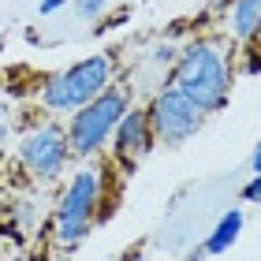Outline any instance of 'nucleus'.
<instances>
[{"label":"nucleus","mask_w":261,"mask_h":261,"mask_svg":"<svg viewBox=\"0 0 261 261\" xmlns=\"http://www.w3.org/2000/svg\"><path fill=\"white\" fill-rule=\"evenodd\" d=\"M168 82L175 90H183L205 116H213V112H220L224 105H228L231 64H228V56H224L220 45L194 41V45H187L183 53H175V64L168 71Z\"/></svg>","instance_id":"f257e3e1"},{"label":"nucleus","mask_w":261,"mask_h":261,"mask_svg":"<svg viewBox=\"0 0 261 261\" xmlns=\"http://www.w3.org/2000/svg\"><path fill=\"white\" fill-rule=\"evenodd\" d=\"M97 201H101V168H79L67 175L49 224V239L56 250L71 254L86 243V235L97 224Z\"/></svg>","instance_id":"f03ea898"},{"label":"nucleus","mask_w":261,"mask_h":261,"mask_svg":"<svg viewBox=\"0 0 261 261\" xmlns=\"http://www.w3.org/2000/svg\"><path fill=\"white\" fill-rule=\"evenodd\" d=\"M116 60L109 53H97V56H86V60L71 64L64 71H53L49 79L41 82V93H38V109L41 112H56V116H71L75 109H82L86 101H93L101 90H109L116 82Z\"/></svg>","instance_id":"7ed1b4c3"},{"label":"nucleus","mask_w":261,"mask_h":261,"mask_svg":"<svg viewBox=\"0 0 261 261\" xmlns=\"http://www.w3.org/2000/svg\"><path fill=\"white\" fill-rule=\"evenodd\" d=\"M127 109H130V90L123 86V82H112V86L101 90L93 101H86L82 109H75L71 120H67V127H64L71 157L90 161V157H97V153H105L116 123H120V116Z\"/></svg>","instance_id":"20e7f679"},{"label":"nucleus","mask_w":261,"mask_h":261,"mask_svg":"<svg viewBox=\"0 0 261 261\" xmlns=\"http://www.w3.org/2000/svg\"><path fill=\"white\" fill-rule=\"evenodd\" d=\"M15 161L34 183H56L71 164L67 130L60 123H49V120L27 123L15 142Z\"/></svg>","instance_id":"39448f33"},{"label":"nucleus","mask_w":261,"mask_h":261,"mask_svg":"<svg viewBox=\"0 0 261 261\" xmlns=\"http://www.w3.org/2000/svg\"><path fill=\"white\" fill-rule=\"evenodd\" d=\"M146 116H149L153 138H157L161 146H183V142L194 138L198 127L205 123V112H201L183 90H175L172 82L153 93V101L146 105Z\"/></svg>","instance_id":"423d86ee"},{"label":"nucleus","mask_w":261,"mask_h":261,"mask_svg":"<svg viewBox=\"0 0 261 261\" xmlns=\"http://www.w3.org/2000/svg\"><path fill=\"white\" fill-rule=\"evenodd\" d=\"M153 146H157V138H153V127H149L146 109H135V105H130V109L120 116L112 138H109V153H112L116 172H120L123 179H127V175H135L138 164L149 157Z\"/></svg>","instance_id":"0eeeda50"},{"label":"nucleus","mask_w":261,"mask_h":261,"mask_svg":"<svg viewBox=\"0 0 261 261\" xmlns=\"http://www.w3.org/2000/svg\"><path fill=\"white\" fill-rule=\"evenodd\" d=\"M239 231H243V213H239V209H228V213H224V217L217 220V228L209 231V239H205V254H224L228 246H235Z\"/></svg>","instance_id":"6e6552de"},{"label":"nucleus","mask_w":261,"mask_h":261,"mask_svg":"<svg viewBox=\"0 0 261 261\" xmlns=\"http://www.w3.org/2000/svg\"><path fill=\"white\" fill-rule=\"evenodd\" d=\"M257 27H261V0H235L231 4V30H235V38L250 41Z\"/></svg>","instance_id":"1a4fd4ad"},{"label":"nucleus","mask_w":261,"mask_h":261,"mask_svg":"<svg viewBox=\"0 0 261 261\" xmlns=\"http://www.w3.org/2000/svg\"><path fill=\"white\" fill-rule=\"evenodd\" d=\"M75 4H79V19H97L105 0H75Z\"/></svg>","instance_id":"9d476101"},{"label":"nucleus","mask_w":261,"mask_h":261,"mask_svg":"<svg viewBox=\"0 0 261 261\" xmlns=\"http://www.w3.org/2000/svg\"><path fill=\"white\" fill-rule=\"evenodd\" d=\"M243 198L246 201H261V172H254V179L243 187Z\"/></svg>","instance_id":"9b49d317"},{"label":"nucleus","mask_w":261,"mask_h":261,"mask_svg":"<svg viewBox=\"0 0 261 261\" xmlns=\"http://www.w3.org/2000/svg\"><path fill=\"white\" fill-rule=\"evenodd\" d=\"M8 138H11V120H8V109L0 105V146H4Z\"/></svg>","instance_id":"f8f14e48"},{"label":"nucleus","mask_w":261,"mask_h":261,"mask_svg":"<svg viewBox=\"0 0 261 261\" xmlns=\"http://www.w3.org/2000/svg\"><path fill=\"white\" fill-rule=\"evenodd\" d=\"M60 8H64V0H38V15H53Z\"/></svg>","instance_id":"ddd939ff"},{"label":"nucleus","mask_w":261,"mask_h":261,"mask_svg":"<svg viewBox=\"0 0 261 261\" xmlns=\"http://www.w3.org/2000/svg\"><path fill=\"white\" fill-rule=\"evenodd\" d=\"M250 172H261V142H257L254 153H250Z\"/></svg>","instance_id":"4468645a"},{"label":"nucleus","mask_w":261,"mask_h":261,"mask_svg":"<svg viewBox=\"0 0 261 261\" xmlns=\"http://www.w3.org/2000/svg\"><path fill=\"white\" fill-rule=\"evenodd\" d=\"M250 41H254V45H261V27L254 30V38H250Z\"/></svg>","instance_id":"2eb2a0df"}]
</instances>
